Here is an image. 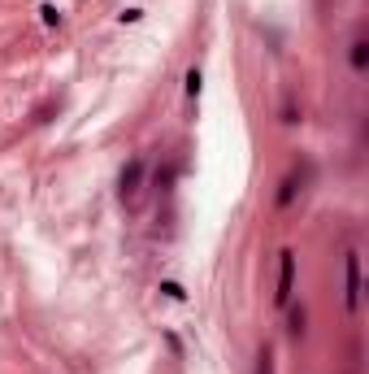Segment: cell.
Segmentation results:
<instances>
[{
  "mask_svg": "<svg viewBox=\"0 0 369 374\" xmlns=\"http://www.w3.org/2000/svg\"><path fill=\"white\" fill-rule=\"evenodd\" d=\"M343 305H348V313H356L361 309V253L352 248L348 257H343Z\"/></svg>",
  "mask_w": 369,
  "mask_h": 374,
  "instance_id": "obj_1",
  "label": "cell"
},
{
  "mask_svg": "<svg viewBox=\"0 0 369 374\" xmlns=\"http://www.w3.org/2000/svg\"><path fill=\"white\" fill-rule=\"evenodd\" d=\"M291 287H295V253H291V248H283V253H278V292H274V301L283 309L291 305Z\"/></svg>",
  "mask_w": 369,
  "mask_h": 374,
  "instance_id": "obj_2",
  "label": "cell"
},
{
  "mask_svg": "<svg viewBox=\"0 0 369 374\" xmlns=\"http://www.w3.org/2000/svg\"><path fill=\"white\" fill-rule=\"evenodd\" d=\"M139 187H143V161L135 157L127 170H122V183H117V196H122V201H127V205H135L139 201Z\"/></svg>",
  "mask_w": 369,
  "mask_h": 374,
  "instance_id": "obj_3",
  "label": "cell"
},
{
  "mask_svg": "<svg viewBox=\"0 0 369 374\" xmlns=\"http://www.w3.org/2000/svg\"><path fill=\"white\" fill-rule=\"evenodd\" d=\"M295 187H300V174H295V170H291V174H287V179H283V192H278V209H287V205L295 201Z\"/></svg>",
  "mask_w": 369,
  "mask_h": 374,
  "instance_id": "obj_4",
  "label": "cell"
},
{
  "mask_svg": "<svg viewBox=\"0 0 369 374\" xmlns=\"http://www.w3.org/2000/svg\"><path fill=\"white\" fill-rule=\"evenodd\" d=\"M348 61H352V70H356V74L369 66V44H365V39H352V53H348Z\"/></svg>",
  "mask_w": 369,
  "mask_h": 374,
  "instance_id": "obj_5",
  "label": "cell"
},
{
  "mask_svg": "<svg viewBox=\"0 0 369 374\" xmlns=\"http://www.w3.org/2000/svg\"><path fill=\"white\" fill-rule=\"evenodd\" d=\"M200 70H187V101H195V96H200Z\"/></svg>",
  "mask_w": 369,
  "mask_h": 374,
  "instance_id": "obj_6",
  "label": "cell"
},
{
  "mask_svg": "<svg viewBox=\"0 0 369 374\" xmlns=\"http://www.w3.org/2000/svg\"><path fill=\"white\" fill-rule=\"evenodd\" d=\"M287 331H291L295 339L304 335V305H300V309H291V327H287Z\"/></svg>",
  "mask_w": 369,
  "mask_h": 374,
  "instance_id": "obj_7",
  "label": "cell"
},
{
  "mask_svg": "<svg viewBox=\"0 0 369 374\" xmlns=\"http://www.w3.org/2000/svg\"><path fill=\"white\" fill-rule=\"evenodd\" d=\"M257 374H274V353H269V348H261V357H257Z\"/></svg>",
  "mask_w": 369,
  "mask_h": 374,
  "instance_id": "obj_8",
  "label": "cell"
},
{
  "mask_svg": "<svg viewBox=\"0 0 369 374\" xmlns=\"http://www.w3.org/2000/svg\"><path fill=\"white\" fill-rule=\"evenodd\" d=\"M39 13H44V22H48V27H57V22H61V13H57V5H44Z\"/></svg>",
  "mask_w": 369,
  "mask_h": 374,
  "instance_id": "obj_9",
  "label": "cell"
},
{
  "mask_svg": "<svg viewBox=\"0 0 369 374\" xmlns=\"http://www.w3.org/2000/svg\"><path fill=\"white\" fill-rule=\"evenodd\" d=\"M161 292H165V296H169V301H183V296H187V292H183V287H179V283H161Z\"/></svg>",
  "mask_w": 369,
  "mask_h": 374,
  "instance_id": "obj_10",
  "label": "cell"
}]
</instances>
